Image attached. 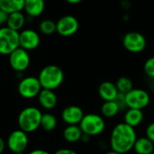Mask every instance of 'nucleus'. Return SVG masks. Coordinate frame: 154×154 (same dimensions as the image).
Here are the masks:
<instances>
[{
	"instance_id": "f257e3e1",
	"label": "nucleus",
	"mask_w": 154,
	"mask_h": 154,
	"mask_svg": "<svg viewBox=\"0 0 154 154\" xmlns=\"http://www.w3.org/2000/svg\"><path fill=\"white\" fill-rule=\"evenodd\" d=\"M137 138V134L134 127L124 122L118 123L112 129L109 145L112 151L118 153L126 154L134 149Z\"/></svg>"
},
{
	"instance_id": "f03ea898",
	"label": "nucleus",
	"mask_w": 154,
	"mask_h": 154,
	"mask_svg": "<svg viewBox=\"0 0 154 154\" xmlns=\"http://www.w3.org/2000/svg\"><path fill=\"white\" fill-rule=\"evenodd\" d=\"M42 89L55 90L64 81V72L57 65H47L43 67L38 76Z\"/></svg>"
},
{
	"instance_id": "7ed1b4c3",
	"label": "nucleus",
	"mask_w": 154,
	"mask_h": 154,
	"mask_svg": "<svg viewBox=\"0 0 154 154\" xmlns=\"http://www.w3.org/2000/svg\"><path fill=\"white\" fill-rule=\"evenodd\" d=\"M42 114L40 109L34 106H27L23 108L17 118L20 130L26 134L35 132L41 127V120Z\"/></svg>"
},
{
	"instance_id": "20e7f679",
	"label": "nucleus",
	"mask_w": 154,
	"mask_h": 154,
	"mask_svg": "<svg viewBox=\"0 0 154 154\" xmlns=\"http://www.w3.org/2000/svg\"><path fill=\"white\" fill-rule=\"evenodd\" d=\"M82 133L89 136H97L101 134L106 129L105 118L98 114H86L79 125Z\"/></svg>"
},
{
	"instance_id": "39448f33",
	"label": "nucleus",
	"mask_w": 154,
	"mask_h": 154,
	"mask_svg": "<svg viewBox=\"0 0 154 154\" xmlns=\"http://www.w3.org/2000/svg\"><path fill=\"white\" fill-rule=\"evenodd\" d=\"M19 47V32L6 26L0 27V54L9 56Z\"/></svg>"
},
{
	"instance_id": "423d86ee",
	"label": "nucleus",
	"mask_w": 154,
	"mask_h": 154,
	"mask_svg": "<svg viewBox=\"0 0 154 154\" xmlns=\"http://www.w3.org/2000/svg\"><path fill=\"white\" fill-rule=\"evenodd\" d=\"M125 101L128 108L143 110L151 102L150 94L143 88H134L125 94Z\"/></svg>"
},
{
	"instance_id": "0eeeda50",
	"label": "nucleus",
	"mask_w": 154,
	"mask_h": 154,
	"mask_svg": "<svg viewBox=\"0 0 154 154\" xmlns=\"http://www.w3.org/2000/svg\"><path fill=\"white\" fill-rule=\"evenodd\" d=\"M122 42L125 50L132 53H140L143 51L147 46L145 36L135 31L126 32L123 37Z\"/></svg>"
},
{
	"instance_id": "6e6552de",
	"label": "nucleus",
	"mask_w": 154,
	"mask_h": 154,
	"mask_svg": "<svg viewBox=\"0 0 154 154\" xmlns=\"http://www.w3.org/2000/svg\"><path fill=\"white\" fill-rule=\"evenodd\" d=\"M42 89V88L38 78L32 76L22 79L17 87L19 95L26 99H32L38 97Z\"/></svg>"
},
{
	"instance_id": "1a4fd4ad",
	"label": "nucleus",
	"mask_w": 154,
	"mask_h": 154,
	"mask_svg": "<svg viewBox=\"0 0 154 154\" xmlns=\"http://www.w3.org/2000/svg\"><path fill=\"white\" fill-rule=\"evenodd\" d=\"M29 139L27 136V134L24 133L22 130H14L13 131L6 142V145L9 149L10 152H12L14 154H21L23 153L27 146H28Z\"/></svg>"
},
{
	"instance_id": "9d476101",
	"label": "nucleus",
	"mask_w": 154,
	"mask_h": 154,
	"mask_svg": "<svg viewBox=\"0 0 154 154\" xmlns=\"http://www.w3.org/2000/svg\"><path fill=\"white\" fill-rule=\"evenodd\" d=\"M79 20L71 14L63 15L56 22V32L64 37L75 34L79 30Z\"/></svg>"
},
{
	"instance_id": "9b49d317",
	"label": "nucleus",
	"mask_w": 154,
	"mask_h": 154,
	"mask_svg": "<svg viewBox=\"0 0 154 154\" xmlns=\"http://www.w3.org/2000/svg\"><path fill=\"white\" fill-rule=\"evenodd\" d=\"M9 65L17 72L26 70L30 66V55L28 51L20 47L16 49L9 55Z\"/></svg>"
},
{
	"instance_id": "f8f14e48",
	"label": "nucleus",
	"mask_w": 154,
	"mask_h": 154,
	"mask_svg": "<svg viewBox=\"0 0 154 154\" xmlns=\"http://www.w3.org/2000/svg\"><path fill=\"white\" fill-rule=\"evenodd\" d=\"M41 42L39 33L32 29H24L19 32V45L20 48L28 51L35 50Z\"/></svg>"
},
{
	"instance_id": "ddd939ff",
	"label": "nucleus",
	"mask_w": 154,
	"mask_h": 154,
	"mask_svg": "<svg viewBox=\"0 0 154 154\" xmlns=\"http://www.w3.org/2000/svg\"><path fill=\"white\" fill-rule=\"evenodd\" d=\"M85 114L79 106H68L61 112V118L67 125H79Z\"/></svg>"
},
{
	"instance_id": "4468645a",
	"label": "nucleus",
	"mask_w": 154,
	"mask_h": 154,
	"mask_svg": "<svg viewBox=\"0 0 154 154\" xmlns=\"http://www.w3.org/2000/svg\"><path fill=\"white\" fill-rule=\"evenodd\" d=\"M98 95L99 97L106 102V101H115L117 95L118 90L114 82L111 81H103L98 86Z\"/></svg>"
},
{
	"instance_id": "2eb2a0df",
	"label": "nucleus",
	"mask_w": 154,
	"mask_h": 154,
	"mask_svg": "<svg viewBox=\"0 0 154 154\" xmlns=\"http://www.w3.org/2000/svg\"><path fill=\"white\" fill-rule=\"evenodd\" d=\"M37 97L40 106L46 110H51L57 106L58 97L53 90L42 89Z\"/></svg>"
},
{
	"instance_id": "dca6fc26",
	"label": "nucleus",
	"mask_w": 154,
	"mask_h": 154,
	"mask_svg": "<svg viewBox=\"0 0 154 154\" xmlns=\"http://www.w3.org/2000/svg\"><path fill=\"white\" fill-rule=\"evenodd\" d=\"M45 9L43 0H24L23 11L29 17L40 16Z\"/></svg>"
},
{
	"instance_id": "f3484780",
	"label": "nucleus",
	"mask_w": 154,
	"mask_h": 154,
	"mask_svg": "<svg viewBox=\"0 0 154 154\" xmlns=\"http://www.w3.org/2000/svg\"><path fill=\"white\" fill-rule=\"evenodd\" d=\"M143 119H144V114H143V110L128 108L125 112L124 123H125L126 125H128L134 128L140 125L143 123Z\"/></svg>"
},
{
	"instance_id": "a211bd4d",
	"label": "nucleus",
	"mask_w": 154,
	"mask_h": 154,
	"mask_svg": "<svg viewBox=\"0 0 154 154\" xmlns=\"http://www.w3.org/2000/svg\"><path fill=\"white\" fill-rule=\"evenodd\" d=\"M134 151L136 154H152L154 152V143L146 136L137 138Z\"/></svg>"
},
{
	"instance_id": "6ab92c4d",
	"label": "nucleus",
	"mask_w": 154,
	"mask_h": 154,
	"mask_svg": "<svg viewBox=\"0 0 154 154\" xmlns=\"http://www.w3.org/2000/svg\"><path fill=\"white\" fill-rule=\"evenodd\" d=\"M24 6V0H0V9L7 14L22 12Z\"/></svg>"
},
{
	"instance_id": "aec40b11",
	"label": "nucleus",
	"mask_w": 154,
	"mask_h": 154,
	"mask_svg": "<svg viewBox=\"0 0 154 154\" xmlns=\"http://www.w3.org/2000/svg\"><path fill=\"white\" fill-rule=\"evenodd\" d=\"M25 15L23 12H17L8 14L6 27L20 32V30L23 27L25 23Z\"/></svg>"
},
{
	"instance_id": "412c9836",
	"label": "nucleus",
	"mask_w": 154,
	"mask_h": 154,
	"mask_svg": "<svg viewBox=\"0 0 154 154\" xmlns=\"http://www.w3.org/2000/svg\"><path fill=\"white\" fill-rule=\"evenodd\" d=\"M82 135L83 133L79 125H67L63 130V138L70 143L80 141Z\"/></svg>"
},
{
	"instance_id": "4be33fe9",
	"label": "nucleus",
	"mask_w": 154,
	"mask_h": 154,
	"mask_svg": "<svg viewBox=\"0 0 154 154\" xmlns=\"http://www.w3.org/2000/svg\"><path fill=\"white\" fill-rule=\"evenodd\" d=\"M101 116L106 118L115 117L119 112V106L116 103V101H106L101 106Z\"/></svg>"
},
{
	"instance_id": "5701e85b",
	"label": "nucleus",
	"mask_w": 154,
	"mask_h": 154,
	"mask_svg": "<svg viewBox=\"0 0 154 154\" xmlns=\"http://www.w3.org/2000/svg\"><path fill=\"white\" fill-rule=\"evenodd\" d=\"M57 118L51 113L42 114V120H41V127L45 132H51L57 126Z\"/></svg>"
},
{
	"instance_id": "b1692460",
	"label": "nucleus",
	"mask_w": 154,
	"mask_h": 154,
	"mask_svg": "<svg viewBox=\"0 0 154 154\" xmlns=\"http://www.w3.org/2000/svg\"><path fill=\"white\" fill-rule=\"evenodd\" d=\"M115 84L116 86V88H117L118 92L122 93V94H125V95L134 88L133 80L130 78L125 77V76L118 78Z\"/></svg>"
},
{
	"instance_id": "393cba45",
	"label": "nucleus",
	"mask_w": 154,
	"mask_h": 154,
	"mask_svg": "<svg viewBox=\"0 0 154 154\" xmlns=\"http://www.w3.org/2000/svg\"><path fill=\"white\" fill-rule=\"evenodd\" d=\"M39 30L45 35H51L56 32V22L51 19H44L40 23Z\"/></svg>"
},
{
	"instance_id": "a878e982",
	"label": "nucleus",
	"mask_w": 154,
	"mask_h": 154,
	"mask_svg": "<svg viewBox=\"0 0 154 154\" xmlns=\"http://www.w3.org/2000/svg\"><path fill=\"white\" fill-rule=\"evenodd\" d=\"M144 73L151 79H154V56L148 58L143 64Z\"/></svg>"
},
{
	"instance_id": "bb28decb",
	"label": "nucleus",
	"mask_w": 154,
	"mask_h": 154,
	"mask_svg": "<svg viewBox=\"0 0 154 154\" xmlns=\"http://www.w3.org/2000/svg\"><path fill=\"white\" fill-rule=\"evenodd\" d=\"M115 101L117 104V106H119L120 111H126L128 109L127 105H126V101H125V94L118 93Z\"/></svg>"
},
{
	"instance_id": "cd10ccee",
	"label": "nucleus",
	"mask_w": 154,
	"mask_h": 154,
	"mask_svg": "<svg viewBox=\"0 0 154 154\" xmlns=\"http://www.w3.org/2000/svg\"><path fill=\"white\" fill-rule=\"evenodd\" d=\"M145 136L154 143V121L147 125L145 129Z\"/></svg>"
},
{
	"instance_id": "c85d7f7f",
	"label": "nucleus",
	"mask_w": 154,
	"mask_h": 154,
	"mask_svg": "<svg viewBox=\"0 0 154 154\" xmlns=\"http://www.w3.org/2000/svg\"><path fill=\"white\" fill-rule=\"evenodd\" d=\"M54 154H79L77 152L71 150V149H68V148H63V149H60L58 151H56Z\"/></svg>"
},
{
	"instance_id": "c756f323",
	"label": "nucleus",
	"mask_w": 154,
	"mask_h": 154,
	"mask_svg": "<svg viewBox=\"0 0 154 154\" xmlns=\"http://www.w3.org/2000/svg\"><path fill=\"white\" fill-rule=\"evenodd\" d=\"M7 17H8V14H5L4 11H2L0 9V27H3L2 25H4L5 23H6Z\"/></svg>"
},
{
	"instance_id": "7c9ffc66",
	"label": "nucleus",
	"mask_w": 154,
	"mask_h": 154,
	"mask_svg": "<svg viewBox=\"0 0 154 154\" xmlns=\"http://www.w3.org/2000/svg\"><path fill=\"white\" fill-rule=\"evenodd\" d=\"M28 154H51L49 152L45 151V150H42V149H36L33 150L32 152H30Z\"/></svg>"
},
{
	"instance_id": "2f4dec72",
	"label": "nucleus",
	"mask_w": 154,
	"mask_h": 154,
	"mask_svg": "<svg viewBox=\"0 0 154 154\" xmlns=\"http://www.w3.org/2000/svg\"><path fill=\"white\" fill-rule=\"evenodd\" d=\"M90 140H91V136H89V135H88V134H83V135H82V137H81V142L82 143H89L90 142Z\"/></svg>"
},
{
	"instance_id": "473e14b6",
	"label": "nucleus",
	"mask_w": 154,
	"mask_h": 154,
	"mask_svg": "<svg viewBox=\"0 0 154 154\" xmlns=\"http://www.w3.org/2000/svg\"><path fill=\"white\" fill-rule=\"evenodd\" d=\"M5 141L0 137V154H2L5 151Z\"/></svg>"
},
{
	"instance_id": "72a5a7b5",
	"label": "nucleus",
	"mask_w": 154,
	"mask_h": 154,
	"mask_svg": "<svg viewBox=\"0 0 154 154\" xmlns=\"http://www.w3.org/2000/svg\"><path fill=\"white\" fill-rule=\"evenodd\" d=\"M81 2H82L81 0H67V3H69L70 5H77V4H79Z\"/></svg>"
},
{
	"instance_id": "f704fd0d",
	"label": "nucleus",
	"mask_w": 154,
	"mask_h": 154,
	"mask_svg": "<svg viewBox=\"0 0 154 154\" xmlns=\"http://www.w3.org/2000/svg\"><path fill=\"white\" fill-rule=\"evenodd\" d=\"M105 154H121V153H118V152H115V151H108V152H106Z\"/></svg>"
}]
</instances>
